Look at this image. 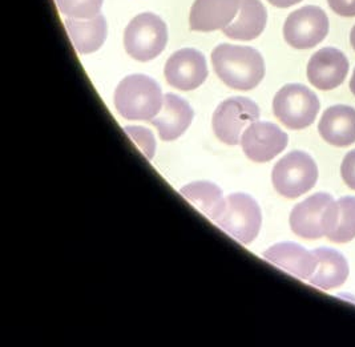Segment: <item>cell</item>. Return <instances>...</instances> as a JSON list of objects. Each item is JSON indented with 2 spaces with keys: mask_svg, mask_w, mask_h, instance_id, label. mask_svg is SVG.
Returning <instances> with one entry per match:
<instances>
[{
  "mask_svg": "<svg viewBox=\"0 0 355 347\" xmlns=\"http://www.w3.org/2000/svg\"><path fill=\"white\" fill-rule=\"evenodd\" d=\"M168 42L166 24L155 14L136 16L124 33V46L130 58L149 62L157 58Z\"/></svg>",
  "mask_w": 355,
  "mask_h": 347,
  "instance_id": "cell-5",
  "label": "cell"
},
{
  "mask_svg": "<svg viewBox=\"0 0 355 347\" xmlns=\"http://www.w3.org/2000/svg\"><path fill=\"white\" fill-rule=\"evenodd\" d=\"M268 1L270 4H273L275 7H278V8H288V7H291L294 4L301 3L302 0H268Z\"/></svg>",
  "mask_w": 355,
  "mask_h": 347,
  "instance_id": "cell-26",
  "label": "cell"
},
{
  "mask_svg": "<svg viewBox=\"0 0 355 347\" xmlns=\"http://www.w3.org/2000/svg\"><path fill=\"white\" fill-rule=\"evenodd\" d=\"M320 100L302 84L282 87L273 100L275 117L291 129H304L311 126L320 112Z\"/></svg>",
  "mask_w": 355,
  "mask_h": 347,
  "instance_id": "cell-6",
  "label": "cell"
},
{
  "mask_svg": "<svg viewBox=\"0 0 355 347\" xmlns=\"http://www.w3.org/2000/svg\"><path fill=\"white\" fill-rule=\"evenodd\" d=\"M124 132L128 135L132 142L144 153L148 160H152L156 151V142L149 129L144 126H125Z\"/></svg>",
  "mask_w": 355,
  "mask_h": 347,
  "instance_id": "cell-23",
  "label": "cell"
},
{
  "mask_svg": "<svg viewBox=\"0 0 355 347\" xmlns=\"http://www.w3.org/2000/svg\"><path fill=\"white\" fill-rule=\"evenodd\" d=\"M166 81L181 91H192L202 85L208 76V67L201 52L184 48L175 52L165 64Z\"/></svg>",
  "mask_w": 355,
  "mask_h": 347,
  "instance_id": "cell-10",
  "label": "cell"
},
{
  "mask_svg": "<svg viewBox=\"0 0 355 347\" xmlns=\"http://www.w3.org/2000/svg\"><path fill=\"white\" fill-rule=\"evenodd\" d=\"M323 140L333 146H349L355 142V110L349 105H334L323 112L318 124Z\"/></svg>",
  "mask_w": 355,
  "mask_h": 347,
  "instance_id": "cell-16",
  "label": "cell"
},
{
  "mask_svg": "<svg viewBox=\"0 0 355 347\" xmlns=\"http://www.w3.org/2000/svg\"><path fill=\"white\" fill-rule=\"evenodd\" d=\"M272 180L281 196L297 198L314 188L318 180V167L305 152L294 151L275 164Z\"/></svg>",
  "mask_w": 355,
  "mask_h": 347,
  "instance_id": "cell-4",
  "label": "cell"
},
{
  "mask_svg": "<svg viewBox=\"0 0 355 347\" xmlns=\"http://www.w3.org/2000/svg\"><path fill=\"white\" fill-rule=\"evenodd\" d=\"M288 135L272 123L254 121L243 133V152L256 162H268L288 145Z\"/></svg>",
  "mask_w": 355,
  "mask_h": 347,
  "instance_id": "cell-11",
  "label": "cell"
},
{
  "mask_svg": "<svg viewBox=\"0 0 355 347\" xmlns=\"http://www.w3.org/2000/svg\"><path fill=\"white\" fill-rule=\"evenodd\" d=\"M338 219L334 229L327 235V239L336 244L350 242L355 238V197L347 196L337 201Z\"/></svg>",
  "mask_w": 355,
  "mask_h": 347,
  "instance_id": "cell-21",
  "label": "cell"
},
{
  "mask_svg": "<svg viewBox=\"0 0 355 347\" xmlns=\"http://www.w3.org/2000/svg\"><path fill=\"white\" fill-rule=\"evenodd\" d=\"M65 28L79 53L96 52L107 39V22L100 14L92 19L68 17Z\"/></svg>",
  "mask_w": 355,
  "mask_h": 347,
  "instance_id": "cell-18",
  "label": "cell"
},
{
  "mask_svg": "<svg viewBox=\"0 0 355 347\" xmlns=\"http://www.w3.org/2000/svg\"><path fill=\"white\" fill-rule=\"evenodd\" d=\"M350 43H352V47L354 48L355 51V26L350 32Z\"/></svg>",
  "mask_w": 355,
  "mask_h": 347,
  "instance_id": "cell-27",
  "label": "cell"
},
{
  "mask_svg": "<svg viewBox=\"0 0 355 347\" xmlns=\"http://www.w3.org/2000/svg\"><path fill=\"white\" fill-rule=\"evenodd\" d=\"M350 90H352V92H353V95L355 96V68H354V74H353V76H352V80H350Z\"/></svg>",
  "mask_w": 355,
  "mask_h": 347,
  "instance_id": "cell-28",
  "label": "cell"
},
{
  "mask_svg": "<svg viewBox=\"0 0 355 347\" xmlns=\"http://www.w3.org/2000/svg\"><path fill=\"white\" fill-rule=\"evenodd\" d=\"M180 194L185 197L187 201L193 204L200 212H202L211 221H216L225 206L221 189L207 181L192 183L180 190Z\"/></svg>",
  "mask_w": 355,
  "mask_h": 347,
  "instance_id": "cell-20",
  "label": "cell"
},
{
  "mask_svg": "<svg viewBox=\"0 0 355 347\" xmlns=\"http://www.w3.org/2000/svg\"><path fill=\"white\" fill-rule=\"evenodd\" d=\"M104 0H56L63 15L75 19H92L100 14Z\"/></svg>",
  "mask_w": 355,
  "mask_h": 347,
  "instance_id": "cell-22",
  "label": "cell"
},
{
  "mask_svg": "<svg viewBox=\"0 0 355 347\" xmlns=\"http://www.w3.org/2000/svg\"><path fill=\"white\" fill-rule=\"evenodd\" d=\"M329 17L317 6H305L288 16L284 24V37L295 49L318 46L329 33Z\"/></svg>",
  "mask_w": 355,
  "mask_h": 347,
  "instance_id": "cell-8",
  "label": "cell"
},
{
  "mask_svg": "<svg viewBox=\"0 0 355 347\" xmlns=\"http://www.w3.org/2000/svg\"><path fill=\"white\" fill-rule=\"evenodd\" d=\"M268 12L261 0H241L237 20L224 28L227 37L234 40H253L265 30Z\"/></svg>",
  "mask_w": 355,
  "mask_h": 347,
  "instance_id": "cell-19",
  "label": "cell"
},
{
  "mask_svg": "<svg viewBox=\"0 0 355 347\" xmlns=\"http://www.w3.org/2000/svg\"><path fill=\"white\" fill-rule=\"evenodd\" d=\"M327 3L337 15L354 17L355 0H327Z\"/></svg>",
  "mask_w": 355,
  "mask_h": 347,
  "instance_id": "cell-25",
  "label": "cell"
},
{
  "mask_svg": "<svg viewBox=\"0 0 355 347\" xmlns=\"http://www.w3.org/2000/svg\"><path fill=\"white\" fill-rule=\"evenodd\" d=\"M259 108L246 97H232L221 103L213 115L216 136L227 145H237L243 126L257 121Z\"/></svg>",
  "mask_w": 355,
  "mask_h": 347,
  "instance_id": "cell-9",
  "label": "cell"
},
{
  "mask_svg": "<svg viewBox=\"0 0 355 347\" xmlns=\"http://www.w3.org/2000/svg\"><path fill=\"white\" fill-rule=\"evenodd\" d=\"M217 76L227 87L239 91L256 88L265 76V62L257 49L221 44L211 53Z\"/></svg>",
  "mask_w": 355,
  "mask_h": 347,
  "instance_id": "cell-1",
  "label": "cell"
},
{
  "mask_svg": "<svg viewBox=\"0 0 355 347\" xmlns=\"http://www.w3.org/2000/svg\"><path fill=\"white\" fill-rule=\"evenodd\" d=\"M338 204L327 193H315L294 206L291 213V228L301 238L318 239L326 237L336 226Z\"/></svg>",
  "mask_w": 355,
  "mask_h": 347,
  "instance_id": "cell-3",
  "label": "cell"
},
{
  "mask_svg": "<svg viewBox=\"0 0 355 347\" xmlns=\"http://www.w3.org/2000/svg\"><path fill=\"white\" fill-rule=\"evenodd\" d=\"M241 0H194L189 26L193 31L224 30L240 11Z\"/></svg>",
  "mask_w": 355,
  "mask_h": 347,
  "instance_id": "cell-13",
  "label": "cell"
},
{
  "mask_svg": "<svg viewBox=\"0 0 355 347\" xmlns=\"http://www.w3.org/2000/svg\"><path fill=\"white\" fill-rule=\"evenodd\" d=\"M340 174L345 181V184L350 188L355 190V149L349 152L340 165Z\"/></svg>",
  "mask_w": 355,
  "mask_h": 347,
  "instance_id": "cell-24",
  "label": "cell"
},
{
  "mask_svg": "<svg viewBox=\"0 0 355 347\" xmlns=\"http://www.w3.org/2000/svg\"><path fill=\"white\" fill-rule=\"evenodd\" d=\"M160 85L146 75H130L114 92L117 112L127 120H152L162 108Z\"/></svg>",
  "mask_w": 355,
  "mask_h": 347,
  "instance_id": "cell-2",
  "label": "cell"
},
{
  "mask_svg": "<svg viewBox=\"0 0 355 347\" xmlns=\"http://www.w3.org/2000/svg\"><path fill=\"white\" fill-rule=\"evenodd\" d=\"M193 111L191 105L181 97L168 94L164 96V104L160 112L150 120L156 126L162 140L172 142L178 139L191 126Z\"/></svg>",
  "mask_w": 355,
  "mask_h": 347,
  "instance_id": "cell-14",
  "label": "cell"
},
{
  "mask_svg": "<svg viewBox=\"0 0 355 347\" xmlns=\"http://www.w3.org/2000/svg\"><path fill=\"white\" fill-rule=\"evenodd\" d=\"M263 257L270 264L301 280H309L317 269L315 254L293 242L273 245L265 252Z\"/></svg>",
  "mask_w": 355,
  "mask_h": 347,
  "instance_id": "cell-15",
  "label": "cell"
},
{
  "mask_svg": "<svg viewBox=\"0 0 355 347\" xmlns=\"http://www.w3.org/2000/svg\"><path fill=\"white\" fill-rule=\"evenodd\" d=\"M216 223L241 244H250L261 229V209L248 194L236 193L226 198L225 206Z\"/></svg>",
  "mask_w": 355,
  "mask_h": 347,
  "instance_id": "cell-7",
  "label": "cell"
},
{
  "mask_svg": "<svg viewBox=\"0 0 355 347\" xmlns=\"http://www.w3.org/2000/svg\"><path fill=\"white\" fill-rule=\"evenodd\" d=\"M349 60L337 48L326 47L317 51L307 64V79L321 91L339 87L347 76Z\"/></svg>",
  "mask_w": 355,
  "mask_h": 347,
  "instance_id": "cell-12",
  "label": "cell"
},
{
  "mask_svg": "<svg viewBox=\"0 0 355 347\" xmlns=\"http://www.w3.org/2000/svg\"><path fill=\"white\" fill-rule=\"evenodd\" d=\"M313 253L317 257V269L307 280L309 284L322 290H331L346 282L349 264L340 253L329 248H318Z\"/></svg>",
  "mask_w": 355,
  "mask_h": 347,
  "instance_id": "cell-17",
  "label": "cell"
}]
</instances>
